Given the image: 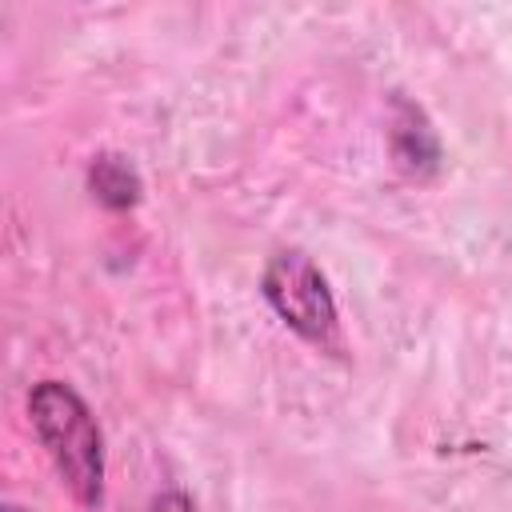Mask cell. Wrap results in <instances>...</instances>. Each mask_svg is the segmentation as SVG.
<instances>
[{"mask_svg": "<svg viewBox=\"0 0 512 512\" xmlns=\"http://www.w3.org/2000/svg\"><path fill=\"white\" fill-rule=\"evenodd\" d=\"M28 416L60 480L80 504L96 508L104 496V436L84 396L64 380H40L28 396Z\"/></svg>", "mask_w": 512, "mask_h": 512, "instance_id": "obj_1", "label": "cell"}, {"mask_svg": "<svg viewBox=\"0 0 512 512\" xmlns=\"http://www.w3.org/2000/svg\"><path fill=\"white\" fill-rule=\"evenodd\" d=\"M260 288L292 332H300L312 344H336V328H340L336 300L324 272L312 264V256H304L300 248L272 256Z\"/></svg>", "mask_w": 512, "mask_h": 512, "instance_id": "obj_2", "label": "cell"}, {"mask_svg": "<svg viewBox=\"0 0 512 512\" xmlns=\"http://www.w3.org/2000/svg\"><path fill=\"white\" fill-rule=\"evenodd\" d=\"M88 188H92V196H96L100 204H108V208H132V204L140 200V192H144L136 164H132L128 156H116V152H100V156L92 160V168H88Z\"/></svg>", "mask_w": 512, "mask_h": 512, "instance_id": "obj_3", "label": "cell"}, {"mask_svg": "<svg viewBox=\"0 0 512 512\" xmlns=\"http://www.w3.org/2000/svg\"><path fill=\"white\" fill-rule=\"evenodd\" d=\"M392 148H396V160L408 168V172H420V168H432L436 164V136L428 128V120L420 116V108L412 104H400V120L392 128Z\"/></svg>", "mask_w": 512, "mask_h": 512, "instance_id": "obj_4", "label": "cell"}, {"mask_svg": "<svg viewBox=\"0 0 512 512\" xmlns=\"http://www.w3.org/2000/svg\"><path fill=\"white\" fill-rule=\"evenodd\" d=\"M152 512H192V500L184 492H164L152 500Z\"/></svg>", "mask_w": 512, "mask_h": 512, "instance_id": "obj_5", "label": "cell"}, {"mask_svg": "<svg viewBox=\"0 0 512 512\" xmlns=\"http://www.w3.org/2000/svg\"><path fill=\"white\" fill-rule=\"evenodd\" d=\"M4 512H24V508H16V504H8V508H4Z\"/></svg>", "mask_w": 512, "mask_h": 512, "instance_id": "obj_6", "label": "cell"}]
</instances>
